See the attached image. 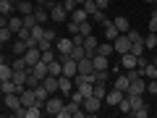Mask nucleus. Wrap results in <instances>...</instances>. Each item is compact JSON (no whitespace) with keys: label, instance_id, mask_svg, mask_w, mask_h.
I'll use <instances>...</instances> for the list:
<instances>
[{"label":"nucleus","instance_id":"obj_5","mask_svg":"<svg viewBox=\"0 0 157 118\" xmlns=\"http://www.w3.org/2000/svg\"><path fill=\"white\" fill-rule=\"evenodd\" d=\"M71 50H73V42H71V37H63V39H58L55 53H58V58H60V61L71 55Z\"/></svg>","mask_w":157,"mask_h":118},{"label":"nucleus","instance_id":"obj_28","mask_svg":"<svg viewBox=\"0 0 157 118\" xmlns=\"http://www.w3.org/2000/svg\"><path fill=\"white\" fill-rule=\"evenodd\" d=\"M131 55H136V58H141V53H144V39H136V42H131Z\"/></svg>","mask_w":157,"mask_h":118},{"label":"nucleus","instance_id":"obj_53","mask_svg":"<svg viewBox=\"0 0 157 118\" xmlns=\"http://www.w3.org/2000/svg\"><path fill=\"white\" fill-rule=\"evenodd\" d=\"M3 45H6V42H0V53H3Z\"/></svg>","mask_w":157,"mask_h":118},{"label":"nucleus","instance_id":"obj_3","mask_svg":"<svg viewBox=\"0 0 157 118\" xmlns=\"http://www.w3.org/2000/svg\"><path fill=\"white\" fill-rule=\"evenodd\" d=\"M63 105H66V102H63L58 95H50V97L45 100V113H50V116H58V113L63 110Z\"/></svg>","mask_w":157,"mask_h":118},{"label":"nucleus","instance_id":"obj_30","mask_svg":"<svg viewBox=\"0 0 157 118\" xmlns=\"http://www.w3.org/2000/svg\"><path fill=\"white\" fill-rule=\"evenodd\" d=\"M34 95H37V102H42V105H45V100L50 97V92H47L45 87L39 84V87H34Z\"/></svg>","mask_w":157,"mask_h":118},{"label":"nucleus","instance_id":"obj_14","mask_svg":"<svg viewBox=\"0 0 157 118\" xmlns=\"http://www.w3.org/2000/svg\"><path fill=\"white\" fill-rule=\"evenodd\" d=\"M29 73H34V76L42 81V79L47 76V63H45V61H37L34 66H29Z\"/></svg>","mask_w":157,"mask_h":118},{"label":"nucleus","instance_id":"obj_40","mask_svg":"<svg viewBox=\"0 0 157 118\" xmlns=\"http://www.w3.org/2000/svg\"><path fill=\"white\" fill-rule=\"evenodd\" d=\"M13 53H16V55H24V53H26V42L16 37V45H13Z\"/></svg>","mask_w":157,"mask_h":118},{"label":"nucleus","instance_id":"obj_10","mask_svg":"<svg viewBox=\"0 0 157 118\" xmlns=\"http://www.w3.org/2000/svg\"><path fill=\"white\" fill-rule=\"evenodd\" d=\"M3 102H6V105L11 108L13 113H18V110L24 108V105H21V97H18L16 92H11V95H3Z\"/></svg>","mask_w":157,"mask_h":118},{"label":"nucleus","instance_id":"obj_52","mask_svg":"<svg viewBox=\"0 0 157 118\" xmlns=\"http://www.w3.org/2000/svg\"><path fill=\"white\" fill-rule=\"evenodd\" d=\"M3 63H6V58H3V53H0V66H3Z\"/></svg>","mask_w":157,"mask_h":118},{"label":"nucleus","instance_id":"obj_35","mask_svg":"<svg viewBox=\"0 0 157 118\" xmlns=\"http://www.w3.org/2000/svg\"><path fill=\"white\" fill-rule=\"evenodd\" d=\"M13 76V66H8V63H3L0 66V81H6V79Z\"/></svg>","mask_w":157,"mask_h":118},{"label":"nucleus","instance_id":"obj_15","mask_svg":"<svg viewBox=\"0 0 157 118\" xmlns=\"http://www.w3.org/2000/svg\"><path fill=\"white\" fill-rule=\"evenodd\" d=\"M58 89H60L63 95L71 97V92H73V79H71V76H58Z\"/></svg>","mask_w":157,"mask_h":118},{"label":"nucleus","instance_id":"obj_39","mask_svg":"<svg viewBox=\"0 0 157 118\" xmlns=\"http://www.w3.org/2000/svg\"><path fill=\"white\" fill-rule=\"evenodd\" d=\"M32 37H34V39L39 42V39L45 37V26H42V24H37V26H32Z\"/></svg>","mask_w":157,"mask_h":118},{"label":"nucleus","instance_id":"obj_16","mask_svg":"<svg viewBox=\"0 0 157 118\" xmlns=\"http://www.w3.org/2000/svg\"><path fill=\"white\" fill-rule=\"evenodd\" d=\"M123 95H126V92H121V89H115V87H113V89H107L105 102H107V105H118V102L123 100Z\"/></svg>","mask_w":157,"mask_h":118},{"label":"nucleus","instance_id":"obj_51","mask_svg":"<svg viewBox=\"0 0 157 118\" xmlns=\"http://www.w3.org/2000/svg\"><path fill=\"white\" fill-rule=\"evenodd\" d=\"M47 0H34V6H45Z\"/></svg>","mask_w":157,"mask_h":118},{"label":"nucleus","instance_id":"obj_45","mask_svg":"<svg viewBox=\"0 0 157 118\" xmlns=\"http://www.w3.org/2000/svg\"><path fill=\"white\" fill-rule=\"evenodd\" d=\"M147 92L157 95V79H149V81H147Z\"/></svg>","mask_w":157,"mask_h":118},{"label":"nucleus","instance_id":"obj_6","mask_svg":"<svg viewBox=\"0 0 157 118\" xmlns=\"http://www.w3.org/2000/svg\"><path fill=\"white\" fill-rule=\"evenodd\" d=\"M147 92V79L144 76H139V79H134L128 84V89H126V95H144Z\"/></svg>","mask_w":157,"mask_h":118},{"label":"nucleus","instance_id":"obj_49","mask_svg":"<svg viewBox=\"0 0 157 118\" xmlns=\"http://www.w3.org/2000/svg\"><path fill=\"white\" fill-rule=\"evenodd\" d=\"M94 3H97V8H102V11H105V8L110 6V0H94Z\"/></svg>","mask_w":157,"mask_h":118},{"label":"nucleus","instance_id":"obj_13","mask_svg":"<svg viewBox=\"0 0 157 118\" xmlns=\"http://www.w3.org/2000/svg\"><path fill=\"white\" fill-rule=\"evenodd\" d=\"M18 97H21V105L24 108H29V105L37 102V95H34V89H29V87H24V89L18 92Z\"/></svg>","mask_w":157,"mask_h":118},{"label":"nucleus","instance_id":"obj_50","mask_svg":"<svg viewBox=\"0 0 157 118\" xmlns=\"http://www.w3.org/2000/svg\"><path fill=\"white\" fill-rule=\"evenodd\" d=\"M45 37H47V39H52V42H55V29H45Z\"/></svg>","mask_w":157,"mask_h":118},{"label":"nucleus","instance_id":"obj_42","mask_svg":"<svg viewBox=\"0 0 157 118\" xmlns=\"http://www.w3.org/2000/svg\"><path fill=\"white\" fill-rule=\"evenodd\" d=\"M37 45H39V50H52V47H55V45H52V39H47V37H42Z\"/></svg>","mask_w":157,"mask_h":118},{"label":"nucleus","instance_id":"obj_26","mask_svg":"<svg viewBox=\"0 0 157 118\" xmlns=\"http://www.w3.org/2000/svg\"><path fill=\"white\" fill-rule=\"evenodd\" d=\"M94 66H92V58H81L78 61V73H92Z\"/></svg>","mask_w":157,"mask_h":118},{"label":"nucleus","instance_id":"obj_12","mask_svg":"<svg viewBox=\"0 0 157 118\" xmlns=\"http://www.w3.org/2000/svg\"><path fill=\"white\" fill-rule=\"evenodd\" d=\"M118 68H126V71H128V68H139V58L131 55V53H123V55H121V66H118Z\"/></svg>","mask_w":157,"mask_h":118},{"label":"nucleus","instance_id":"obj_41","mask_svg":"<svg viewBox=\"0 0 157 118\" xmlns=\"http://www.w3.org/2000/svg\"><path fill=\"white\" fill-rule=\"evenodd\" d=\"M11 37H16V34H13L8 26H3V29H0V42H11Z\"/></svg>","mask_w":157,"mask_h":118},{"label":"nucleus","instance_id":"obj_24","mask_svg":"<svg viewBox=\"0 0 157 118\" xmlns=\"http://www.w3.org/2000/svg\"><path fill=\"white\" fill-rule=\"evenodd\" d=\"M113 24H115V29H118L121 34H126V32L131 29V24H128V18H126V16H118V18H113Z\"/></svg>","mask_w":157,"mask_h":118},{"label":"nucleus","instance_id":"obj_38","mask_svg":"<svg viewBox=\"0 0 157 118\" xmlns=\"http://www.w3.org/2000/svg\"><path fill=\"white\" fill-rule=\"evenodd\" d=\"M81 8H84V11L89 13V16H92V13H94V11H100V8H97V3H94V0H84V3H81Z\"/></svg>","mask_w":157,"mask_h":118},{"label":"nucleus","instance_id":"obj_43","mask_svg":"<svg viewBox=\"0 0 157 118\" xmlns=\"http://www.w3.org/2000/svg\"><path fill=\"white\" fill-rule=\"evenodd\" d=\"M39 84H42V81H39L34 73H29V76H26V87H29V89H34V87H39Z\"/></svg>","mask_w":157,"mask_h":118},{"label":"nucleus","instance_id":"obj_7","mask_svg":"<svg viewBox=\"0 0 157 118\" xmlns=\"http://www.w3.org/2000/svg\"><path fill=\"white\" fill-rule=\"evenodd\" d=\"M100 97H94V95H89V97H86V100L84 102H81V108H84V110H86V116H94V113L97 110H100Z\"/></svg>","mask_w":157,"mask_h":118},{"label":"nucleus","instance_id":"obj_22","mask_svg":"<svg viewBox=\"0 0 157 118\" xmlns=\"http://www.w3.org/2000/svg\"><path fill=\"white\" fill-rule=\"evenodd\" d=\"M141 76L149 81V79H157V63H144V68H139Z\"/></svg>","mask_w":157,"mask_h":118},{"label":"nucleus","instance_id":"obj_54","mask_svg":"<svg viewBox=\"0 0 157 118\" xmlns=\"http://www.w3.org/2000/svg\"><path fill=\"white\" fill-rule=\"evenodd\" d=\"M144 3H155V0H144Z\"/></svg>","mask_w":157,"mask_h":118},{"label":"nucleus","instance_id":"obj_21","mask_svg":"<svg viewBox=\"0 0 157 118\" xmlns=\"http://www.w3.org/2000/svg\"><path fill=\"white\" fill-rule=\"evenodd\" d=\"M32 11H34L32 0H18V3H16V13H18V16H26V13H32Z\"/></svg>","mask_w":157,"mask_h":118},{"label":"nucleus","instance_id":"obj_23","mask_svg":"<svg viewBox=\"0 0 157 118\" xmlns=\"http://www.w3.org/2000/svg\"><path fill=\"white\" fill-rule=\"evenodd\" d=\"M68 18H71V21H76V24H81V21H86V18H89V13H86L84 8L78 6L76 11H71V13H68Z\"/></svg>","mask_w":157,"mask_h":118},{"label":"nucleus","instance_id":"obj_27","mask_svg":"<svg viewBox=\"0 0 157 118\" xmlns=\"http://www.w3.org/2000/svg\"><path fill=\"white\" fill-rule=\"evenodd\" d=\"M128 84H131V79L126 76V73H121V76L115 79V89H121V92H126V89H128Z\"/></svg>","mask_w":157,"mask_h":118},{"label":"nucleus","instance_id":"obj_31","mask_svg":"<svg viewBox=\"0 0 157 118\" xmlns=\"http://www.w3.org/2000/svg\"><path fill=\"white\" fill-rule=\"evenodd\" d=\"M78 34H81V37H89L92 34V18H86V21L78 24Z\"/></svg>","mask_w":157,"mask_h":118},{"label":"nucleus","instance_id":"obj_46","mask_svg":"<svg viewBox=\"0 0 157 118\" xmlns=\"http://www.w3.org/2000/svg\"><path fill=\"white\" fill-rule=\"evenodd\" d=\"M89 18H92V21H100V24H102V21H105V13H102V8H100V11H94Z\"/></svg>","mask_w":157,"mask_h":118},{"label":"nucleus","instance_id":"obj_8","mask_svg":"<svg viewBox=\"0 0 157 118\" xmlns=\"http://www.w3.org/2000/svg\"><path fill=\"white\" fill-rule=\"evenodd\" d=\"M97 47H100V42H97L94 34L84 37V53H86V58H94V55H97Z\"/></svg>","mask_w":157,"mask_h":118},{"label":"nucleus","instance_id":"obj_2","mask_svg":"<svg viewBox=\"0 0 157 118\" xmlns=\"http://www.w3.org/2000/svg\"><path fill=\"white\" fill-rule=\"evenodd\" d=\"M45 113V105L42 102H34V105H29V108H21V110L16 113V118H39Z\"/></svg>","mask_w":157,"mask_h":118},{"label":"nucleus","instance_id":"obj_55","mask_svg":"<svg viewBox=\"0 0 157 118\" xmlns=\"http://www.w3.org/2000/svg\"><path fill=\"white\" fill-rule=\"evenodd\" d=\"M0 100H3V89H0Z\"/></svg>","mask_w":157,"mask_h":118},{"label":"nucleus","instance_id":"obj_1","mask_svg":"<svg viewBox=\"0 0 157 118\" xmlns=\"http://www.w3.org/2000/svg\"><path fill=\"white\" fill-rule=\"evenodd\" d=\"M45 6H47V11H50V18H52L55 24H63V21H68V11L63 8V3L58 6L55 0H47Z\"/></svg>","mask_w":157,"mask_h":118},{"label":"nucleus","instance_id":"obj_19","mask_svg":"<svg viewBox=\"0 0 157 118\" xmlns=\"http://www.w3.org/2000/svg\"><path fill=\"white\" fill-rule=\"evenodd\" d=\"M34 18H37L39 24H45V21H50V11H47V6H34Z\"/></svg>","mask_w":157,"mask_h":118},{"label":"nucleus","instance_id":"obj_36","mask_svg":"<svg viewBox=\"0 0 157 118\" xmlns=\"http://www.w3.org/2000/svg\"><path fill=\"white\" fill-rule=\"evenodd\" d=\"M115 108H121V113H126V116H131V100H128V97H126V95H123V100L118 102Z\"/></svg>","mask_w":157,"mask_h":118},{"label":"nucleus","instance_id":"obj_11","mask_svg":"<svg viewBox=\"0 0 157 118\" xmlns=\"http://www.w3.org/2000/svg\"><path fill=\"white\" fill-rule=\"evenodd\" d=\"M66 110H68V116H71V118H84L86 116V110H84V108H81V102H66Z\"/></svg>","mask_w":157,"mask_h":118},{"label":"nucleus","instance_id":"obj_9","mask_svg":"<svg viewBox=\"0 0 157 118\" xmlns=\"http://www.w3.org/2000/svg\"><path fill=\"white\" fill-rule=\"evenodd\" d=\"M76 73H78V63L73 61L71 55H68V58H63V76H71V79H73Z\"/></svg>","mask_w":157,"mask_h":118},{"label":"nucleus","instance_id":"obj_32","mask_svg":"<svg viewBox=\"0 0 157 118\" xmlns=\"http://www.w3.org/2000/svg\"><path fill=\"white\" fill-rule=\"evenodd\" d=\"M71 58L73 61H81V58H86V53H84V45H73V50H71Z\"/></svg>","mask_w":157,"mask_h":118},{"label":"nucleus","instance_id":"obj_18","mask_svg":"<svg viewBox=\"0 0 157 118\" xmlns=\"http://www.w3.org/2000/svg\"><path fill=\"white\" fill-rule=\"evenodd\" d=\"M92 66H94V71H105V68H110V58H105V55L97 53V55L92 58Z\"/></svg>","mask_w":157,"mask_h":118},{"label":"nucleus","instance_id":"obj_47","mask_svg":"<svg viewBox=\"0 0 157 118\" xmlns=\"http://www.w3.org/2000/svg\"><path fill=\"white\" fill-rule=\"evenodd\" d=\"M149 32L157 34V13H152V18H149Z\"/></svg>","mask_w":157,"mask_h":118},{"label":"nucleus","instance_id":"obj_48","mask_svg":"<svg viewBox=\"0 0 157 118\" xmlns=\"http://www.w3.org/2000/svg\"><path fill=\"white\" fill-rule=\"evenodd\" d=\"M71 42L73 45H84V37H81V34H71Z\"/></svg>","mask_w":157,"mask_h":118},{"label":"nucleus","instance_id":"obj_33","mask_svg":"<svg viewBox=\"0 0 157 118\" xmlns=\"http://www.w3.org/2000/svg\"><path fill=\"white\" fill-rule=\"evenodd\" d=\"M144 47H149V50H157V34L155 32H149L144 37Z\"/></svg>","mask_w":157,"mask_h":118},{"label":"nucleus","instance_id":"obj_29","mask_svg":"<svg viewBox=\"0 0 157 118\" xmlns=\"http://www.w3.org/2000/svg\"><path fill=\"white\" fill-rule=\"evenodd\" d=\"M13 71H29V63L24 55H16V61H13Z\"/></svg>","mask_w":157,"mask_h":118},{"label":"nucleus","instance_id":"obj_37","mask_svg":"<svg viewBox=\"0 0 157 118\" xmlns=\"http://www.w3.org/2000/svg\"><path fill=\"white\" fill-rule=\"evenodd\" d=\"M26 76H29V71H13V81H16V84H26Z\"/></svg>","mask_w":157,"mask_h":118},{"label":"nucleus","instance_id":"obj_20","mask_svg":"<svg viewBox=\"0 0 157 118\" xmlns=\"http://www.w3.org/2000/svg\"><path fill=\"white\" fill-rule=\"evenodd\" d=\"M47 73H50V76H63V61L60 58H55V61L47 63Z\"/></svg>","mask_w":157,"mask_h":118},{"label":"nucleus","instance_id":"obj_25","mask_svg":"<svg viewBox=\"0 0 157 118\" xmlns=\"http://www.w3.org/2000/svg\"><path fill=\"white\" fill-rule=\"evenodd\" d=\"M24 26V21H21V16H18V13H13V16H8V29H11L13 34L18 32V29Z\"/></svg>","mask_w":157,"mask_h":118},{"label":"nucleus","instance_id":"obj_4","mask_svg":"<svg viewBox=\"0 0 157 118\" xmlns=\"http://www.w3.org/2000/svg\"><path fill=\"white\" fill-rule=\"evenodd\" d=\"M113 50H115L118 55L128 53V50H131V39H128V34H118V37L113 39Z\"/></svg>","mask_w":157,"mask_h":118},{"label":"nucleus","instance_id":"obj_56","mask_svg":"<svg viewBox=\"0 0 157 118\" xmlns=\"http://www.w3.org/2000/svg\"><path fill=\"white\" fill-rule=\"evenodd\" d=\"M155 3H157V0H155Z\"/></svg>","mask_w":157,"mask_h":118},{"label":"nucleus","instance_id":"obj_34","mask_svg":"<svg viewBox=\"0 0 157 118\" xmlns=\"http://www.w3.org/2000/svg\"><path fill=\"white\" fill-rule=\"evenodd\" d=\"M97 53H100V55H105V58H110L113 53H115V50H113V42H102V45L97 47Z\"/></svg>","mask_w":157,"mask_h":118},{"label":"nucleus","instance_id":"obj_17","mask_svg":"<svg viewBox=\"0 0 157 118\" xmlns=\"http://www.w3.org/2000/svg\"><path fill=\"white\" fill-rule=\"evenodd\" d=\"M42 87H45L50 95H58V92H60V89H58V76H50V73L42 79Z\"/></svg>","mask_w":157,"mask_h":118},{"label":"nucleus","instance_id":"obj_44","mask_svg":"<svg viewBox=\"0 0 157 118\" xmlns=\"http://www.w3.org/2000/svg\"><path fill=\"white\" fill-rule=\"evenodd\" d=\"M63 8L71 13V11H76V8H78V3H76V0H63Z\"/></svg>","mask_w":157,"mask_h":118}]
</instances>
